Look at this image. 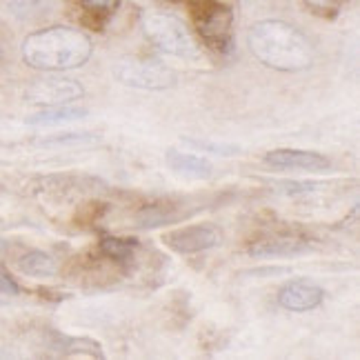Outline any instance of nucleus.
<instances>
[{
  "label": "nucleus",
  "instance_id": "obj_14",
  "mask_svg": "<svg viewBox=\"0 0 360 360\" xmlns=\"http://www.w3.org/2000/svg\"><path fill=\"white\" fill-rule=\"evenodd\" d=\"M18 269L27 276H36V278H45L58 271L56 260L45 252H30L18 260Z\"/></svg>",
  "mask_w": 360,
  "mask_h": 360
},
{
  "label": "nucleus",
  "instance_id": "obj_4",
  "mask_svg": "<svg viewBox=\"0 0 360 360\" xmlns=\"http://www.w3.org/2000/svg\"><path fill=\"white\" fill-rule=\"evenodd\" d=\"M114 76L124 87L145 89V91H162L174 87L176 74L162 63L147 58H120L114 65Z\"/></svg>",
  "mask_w": 360,
  "mask_h": 360
},
{
  "label": "nucleus",
  "instance_id": "obj_5",
  "mask_svg": "<svg viewBox=\"0 0 360 360\" xmlns=\"http://www.w3.org/2000/svg\"><path fill=\"white\" fill-rule=\"evenodd\" d=\"M191 11L193 25H196L198 34L207 43L220 51L229 49L233 25L231 9L225 3H220V0H198V3H191Z\"/></svg>",
  "mask_w": 360,
  "mask_h": 360
},
{
  "label": "nucleus",
  "instance_id": "obj_2",
  "mask_svg": "<svg viewBox=\"0 0 360 360\" xmlns=\"http://www.w3.org/2000/svg\"><path fill=\"white\" fill-rule=\"evenodd\" d=\"M91 38L74 27H47L22 40V60L40 72L78 69L91 58Z\"/></svg>",
  "mask_w": 360,
  "mask_h": 360
},
{
  "label": "nucleus",
  "instance_id": "obj_17",
  "mask_svg": "<svg viewBox=\"0 0 360 360\" xmlns=\"http://www.w3.org/2000/svg\"><path fill=\"white\" fill-rule=\"evenodd\" d=\"M98 143V136L91 134H56L51 138L40 141V145H49V147H67V145H96Z\"/></svg>",
  "mask_w": 360,
  "mask_h": 360
},
{
  "label": "nucleus",
  "instance_id": "obj_19",
  "mask_svg": "<svg viewBox=\"0 0 360 360\" xmlns=\"http://www.w3.org/2000/svg\"><path fill=\"white\" fill-rule=\"evenodd\" d=\"M318 187H323L321 183H296V180H281L276 183V191L287 193V196H300V193H314Z\"/></svg>",
  "mask_w": 360,
  "mask_h": 360
},
{
  "label": "nucleus",
  "instance_id": "obj_7",
  "mask_svg": "<svg viewBox=\"0 0 360 360\" xmlns=\"http://www.w3.org/2000/svg\"><path fill=\"white\" fill-rule=\"evenodd\" d=\"M165 243L178 254H198L220 243V231L212 225H189L169 231Z\"/></svg>",
  "mask_w": 360,
  "mask_h": 360
},
{
  "label": "nucleus",
  "instance_id": "obj_9",
  "mask_svg": "<svg viewBox=\"0 0 360 360\" xmlns=\"http://www.w3.org/2000/svg\"><path fill=\"white\" fill-rule=\"evenodd\" d=\"M323 289L309 281H289L278 292V302L289 311H311L323 302Z\"/></svg>",
  "mask_w": 360,
  "mask_h": 360
},
{
  "label": "nucleus",
  "instance_id": "obj_1",
  "mask_svg": "<svg viewBox=\"0 0 360 360\" xmlns=\"http://www.w3.org/2000/svg\"><path fill=\"white\" fill-rule=\"evenodd\" d=\"M254 58L276 72H304L316 60L314 45L294 25L285 20H260L247 34Z\"/></svg>",
  "mask_w": 360,
  "mask_h": 360
},
{
  "label": "nucleus",
  "instance_id": "obj_15",
  "mask_svg": "<svg viewBox=\"0 0 360 360\" xmlns=\"http://www.w3.org/2000/svg\"><path fill=\"white\" fill-rule=\"evenodd\" d=\"M58 349H63L65 356L103 358V347L96 340H89V338H58Z\"/></svg>",
  "mask_w": 360,
  "mask_h": 360
},
{
  "label": "nucleus",
  "instance_id": "obj_3",
  "mask_svg": "<svg viewBox=\"0 0 360 360\" xmlns=\"http://www.w3.org/2000/svg\"><path fill=\"white\" fill-rule=\"evenodd\" d=\"M143 32L158 51L176 58H196L198 45L187 25L167 11H147L143 16Z\"/></svg>",
  "mask_w": 360,
  "mask_h": 360
},
{
  "label": "nucleus",
  "instance_id": "obj_23",
  "mask_svg": "<svg viewBox=\"0 0 360 360\" xmlns=\"http://www.w3.org/2000/svg\"><path fill=\"white\" fill-rule=\"evenodd\" d=\"M185 3H189V5H191V3H198V0H185Z\"/></svg>",
  "mask_w": 360,
  "mask_h": 360
},
{
  "label": "nucleus",
  "instance_id": "obj_22",
  "mask_svg": "<svg viewBox=\"0 0 360 360\" xmlns=\"http://www.w3.org/2000/svg\"><path fill=\"white\" fill-rule=\"evenodd\" d=\"M0 294H5V296H18L20 294L18 283L3 269H0Z\"/></svg>",
  "mask_w": 360,
  "mask_h": 360
},
{
  "label": "nucleus",
  "instance_id": "obj_8",
  "mask_svg": "<svg viewBox=\"0 0 360 360\" xmlns=\"http://www.w3.org/2000/svg\"><path fill=\"white\" fill-rule=\"evenodd\" d=\"M265 162L276 169H302V172H325L331 167V160L327 156L304 149H274L265 156Z\"/></svg>",
  "mask_w": 360,
  "mask_h": 360
},
{
  "label": "nucleus",
  "instance_id": "obj_13",
  "mask_svg": "<svg viewBox=\"0 0 360 360\" xmlns=\"http://www.w3.org/2000/svg\"><path fill=\"white\" fill-rule=\"evenodd\" d=\"M167 165L174 172L183 174V176H191V178H207L212 174L210 160L193 156V154H183V151H169Z\"/></svg>",
  "mask_w": 360,
  "mask_h": 360
},
{
  "label": "nucleus",
  "instance_id": "obj_11",
  "mask_svg": "<svg viewBox=\"0 0 360 360\" xmlns=\"http://www.w3.org/2000/svg\"><path fill=\"white\" fill-rule=\"evenodd\" d=\"M89 112L85 107H74V105H51L36 112L34 116L27 118V122L34 124V127H51V124H63V122H72L85 118Z\"/></svg>",
  "mask_w": 360,
  "mask_h": 360
},
{
  "label": "nucleus",
  "instance_id": "obj_18",
  "mask_svg": "<svg viewBox=\"0 0 360 360\" xmlns=\"http://www.w3.org/2000/svg\"><path fill=\"white\" fill-rule=\"evenodd\" d=\"M82 9H87L94 16H109V13H114L120 5V0H78Z\"/></svg>",
  "mask_w": 360,
  "mask_h": 360
},
{
  "label": "nucleus",
  "instance_id": "obj_12",
  "mask_svg": "<svg viewBox=\"0 0 360 360\" xmlns=\"http://www.w3.org/2000/svg\"><path fill=\"white\" fill-rule=\"evenodd\" d=\"M178 207H169V205H147L143 207L141 212L134 216L136 225L138 227H162V225H172V223H178V220H183V214L176 212Z\"/></svg>",
  "mask_w": 360,
  "mask_h": 360
},
{
  "label": "nucleus",
  "instance_id": "obj_16",
  "mask_svg": "<svg viewBox=\"0 0 360 360\" xmlns=\"http://www.w3.org/2000/svg\"><path fill=\"white\" fill-rule=\"evenodd\" d=\"M101 252L112 258L116 262H129L131 256H134V249H136V243L134 240H122V238H112V236H105L101 238Z\"/></svg>",
  "mask_w": 360,
  "mask_h": 360
},
{
  "label": "nucleus",
  "instance_id": "obj_21",
  "mask_svg": "<svg viewBox=\"0 0 360 360\" xmlns=\"http://www.w3.org/2000/svg\"><path fill=\"white\" fill-rule=\"evenodd\" d=\"M304 5L321 16H334L338 11V0H304Z\"/></svg>",
  "mask_w": 360,
  "mask_h": 360
},
{
  "label": "nucleus",
  "instance_id": "obj_10",
  "mask_svg": "<svg viewBox=\"0 0 360 360\" xmlns=\"http://www.w3.org/2000/svg\"><path fill=\"white\" fill-rule=\"evenodd\" d=\"M307 240H300L296 236H278V238H267L258 240L249 247V254L254 258H294L300 254L309 252Z\"/></svg>",
  "mask_w": 360,
  "mask_h": 360
},
{
  "label": "nucleus",
  "instance_id": "obj_20",
  "mask_svg": "<svg viewBox=\"0 0 360 360\" xmlns=\"http://www.w3.org/2000/svg\"><path fill=\"white\" fill-rule=\"evenodd\" d=\"M189 147H198L202 151H210L216 156H236L240 154V147L236 145H214V143H200V141H185Z\"/></svg>",
  "mask_w": 360,
  "mask_h": 360
},
{
  "label": "nucleus",
  "instance_id": "obj_6",
  "mask_svg": "<svg viewBox=\"0 0 360 360\" xmlns=\"http://www.w3.org/2000/svg\"><path fill=\"white\" fill-rule=\"evenodd\" d=\"M32 103L38 105H67L72 101H78L85 96V89L78 80L74 78H65V76H47L36 80L34 85L27 91Z\"/></svg>",
  "mask_w": 360,
  "mask_h": 360
}]
</instances>
